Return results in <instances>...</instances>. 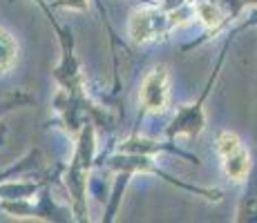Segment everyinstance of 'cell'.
<instances>
[{
	"label": "cell",
	"instance_id": "6da1fadb",
	"mask_svg": "<svg viewBox=\"0 0 257 223\" xmlns=\"http://www.w3.org/2000/svg\"><path fill=\"white\" fill-rule=\"evenodd\" d=\"M217 154L221 158V170L228 181L233 183H244L250 176L253 170V161H250V152L246 150L244 141L230 130L217 132Z\"/></svg>",
	"mask_w": 257,
	"mask_h": 223
},
{
	"label": "cell",
	"instance_id": "7a4b0ae2",
	"mask_svg": "<svg viewBox=\"0 0 257 223\" xmlns=\"http://www.w3.org/2000/svg\"><path fill=\"white\" fill-rule=\"evenodd\" d=\"M94 154V132L92 127H85L81 136V143H78L76 156H74V163L67 172V185H70L72 194H74V205H76V212L83 216L85 212V185H87V167H90V158Z\"/></svg>",
	"mask_w": 257,
	"mask_h": 223
},
{
	"label": "cell",
	"instance_id": "3957f363",
	"mask_svg": "<svg viewBox=\"0 0 257 223\" xmlns=\"http://www.w3.org/2000/svg\"><path fill=\"white\" fill-rule=\"evenodd\" d=\"M139 103L143 112L161 114L168 110V103H170V76H168V69L164 65L150 69L148 76L143 78Z\"/></svg>",
	"mask_w": 257,
	"mask_h": 223
},
{
	"label": "cell",
	"instance_id": "277c9868",
	"mask_svg": "<svg viewBox=\"0 0 257 223\" xmlns=\"http://www.w3.org/2000/svg\"><path fill=\"white\" fill-rule=\"evenodd\" d=\"M168 18L159 12H150V9H143V12H137L130 21V36L135 43H148L152 38L159 36L161 25H164Z\"/></svg>",
	"mask_w": 257,
	"mask_h": 223
},
{
	"label": "cell",
	"instance_id": "5b68a950",
	"mask_svg": "<svg viewBox=\"0 0 257 223\" xmlns=\"http://www.w3.org/2000/svg\"><path fill=\"white\" fill-rule=\"evenodd\" d=\"M18 63V41L0 27V76L12 72Z\"/></svg>",
	"mask_w": 257,
	"mask_h": 223
},
{
	"label": "cell",
	"instance_id": "8992f818",
	"mask_svg": "<svg viewBox=\"0 0 257 223\" xmlns=\"http://www.w3.org/2000/svg\"><path fill=\"white\" fill-rule=\"evenodd\" d=\"M29 101H32V98H29L27 94H12V96H7V98H0V116L16 110V107H21V105H27Z\"/></svg>",
	"mask_w": 257,
	"mask_h": 223
}]
</instances>
